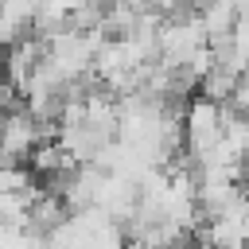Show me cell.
<instances>
[{"label":"cell","mask_w":249,"mask_h":249,"mask_svg":"<svg viewBox=\"0 0 249 249\" xmlns=\"http://www.w3.org/2000/svg\"><path fill=\"white\" fill-rule=\"evenodd\" d=\"M237 82H241V74L237 70H230V66H222V62H214V70L202 78V86H198V93L202 97H210V101H230L233 97V89H237Z\"/></svg>","instance_id":"2"},{"label":"cell","mask_w":249,"mask_h":249,"mask_svg":"<svg viewBox=\"0 0 249 249\" xmlns=\"http://www.w3.org/2000/svg\"><path fill=\"white\" fill-rule=\"evenodd\" d=\"M4 66H8V51L0 47V78H4Z\"/></svg>","instance_id":"3"},{"label":"cell","mask_w":249,"mask_h":249,"mask_svg":"<svg viewBox=\"0 0 249 249\" xmlns=\"http://www.w3.org/2000/svg\"><path fill=\"white\" fill-rule=\"evenodd\" d=\"M179 249H191V245H187V241H183V245H179Z\"/></svg>","instance_id":"5"},{"label":"cell","mask_w":249,"mask_h":249,"mask_svg":"<svg viewBox=\"0 0 249 249\" xmlns=\"http://www.w3.org/2000/svg\"><path fill=\"white\" fill-rule=\"evenodd\" d=\"M245 183H249V156H245Z\"/></svg>","instance_id":"4"},{"label":"cell","mask_w":249,"mask_h":249,"mask_svg":"<svg viewBox=\"0 0 249 249\" xmlns=\"http://www.w3.org/2000/svg\"><path fill=\"white\" fill-rule=\"evenodd\" d=\"M222 128H226V105L195 93L187 101V109H183V144H187L191 160H198L202 152H210L222 140Z\"/></svg>","instance_id":"1"}]
</instances>
